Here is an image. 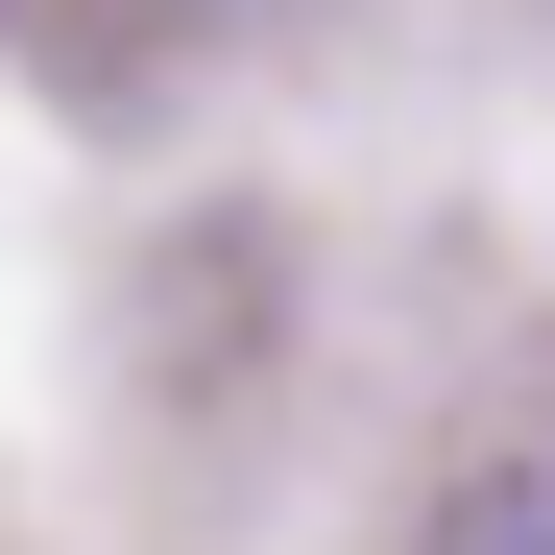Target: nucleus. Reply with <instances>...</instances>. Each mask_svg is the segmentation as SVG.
<instances>
[{
  "label": "nucleus",
  "instance_id": "obj_1",
  "mask_svg": "<svg viewBox=\"0 0 555 555\" xmlns=\"http://www.w3.org/2000/svg\"><path fill=\"white\" fill-rule=\"evenodd\" d=\"M435 555H555V459H483V483L435 507Z\"/></svg>",
  "mask_w": 555,
  "mask_h": 555
}]
</instances>
